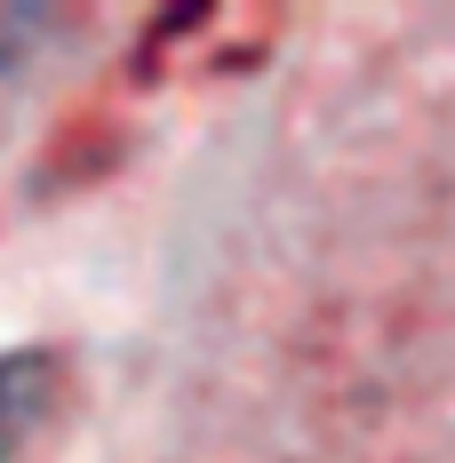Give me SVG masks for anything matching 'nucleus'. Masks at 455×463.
Listing matches in <instances>:
<instances>
[]
</instances>
